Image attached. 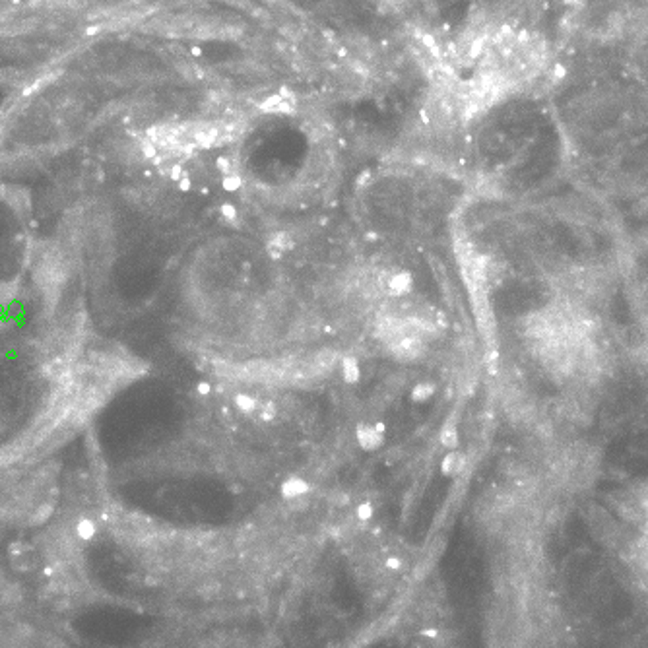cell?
Wrapping results in <instances>:
<instances>
[{"label": "cell", "instance_id": "cell-6", "mask_svg": "<svg viewBox=\"0 0 648 648\" xmlns=\"http://www.w3.org/2000/svg\"><path fill=\"white\" fill-rule=\"evenodd\" d=\"M443 443H445L447 447H456V431L452 425H447V427L443 429Z\"/></svg>", "mask_w": 648, "mask_h": 648}, {"label": "cell", "instance_id": "cell-5", "mask_svg": "<svg viewBox=\"0 0 648 648\" xmlns=\"http://www.w3.org/2000/svg\"><path fill=\"white\" fill-rule=\"evenodd\" d=\"M235 404H237L243 412H248V414H251V412H256V406H258V402L253 400L251 396H245V394L237 396V398H235Z\"/></svg>", "mask_w": 648, "mask_h": 648}, {"label": "cell", "instance_id": "cell-3", "mask_svg": "<svg viewBox=\"0 0 648 648\" xmlns=\"http://www.w3.org/2000/svg\"><path fill=\"white\" fill-rule=\"evenodd\" d=\"M388 346H390V349L398 357L414 359V357H419L425 352V338L424 336H417V334H409V336H404V338L394 340Z\"/></svg>", "mask_w": 648, "mask_h": 648}, {"label": "cell", "instance_id": "cell-1", "mask_svg": "<svg viewBox=\"0 0 648 648\" xmlns=\"http://www.w3.org/2000/svg\"><path fill=\"white\" fill-rule=\"evenodd\" d=\"M524 338L534 357L559 383L588 385L606 367L608 344L602 326L575 295H563L528 315Z\"/></svg>", "mask_w": 648, "mask_h": 648}, {"label": "cell", "instance_id": "cell-4", "mask_svg": "<svg viewBox=\"0 0 648 648\" xmlns=\"http://www.w3.org/2000/svg\"><path fill=\"white\" fill-rule=\"evenodd\" d=\"M639 323H641L642 330V346H644V355L648 357V294L642 295L639 301Z\"/></svg>", "mask_w": 648, "mask_h": 648}, {"label": "cell", "instance_id": "cell-2", "mask_svg": "<svg viewBox=\"0 0 648 648\" xmlns=\"http://www.w3.org/2000/svg\"><path fill=\"white\" fill-rule=\"evenodd\" d=\"M627 536L619 540L621 557L635 580L648 588V479L619 510Z\"/></svg>", "mask_w": 648, "mask_h": 648}]
</instances>
